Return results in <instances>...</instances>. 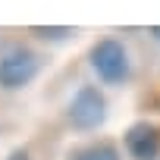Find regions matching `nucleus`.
I'll return each mask as SVG.
<instances>
[{
	"instance_id": "nucleus-1",
	"label": "nucleus",
	"mask_w": 160,
	"mask_h": 160,
	"mask_svg": "<svg viewBox=\"0 0 160 160\" xmlns=\"http://www.w3.org/2000/svg\"><path fill=\"white\" fill-rule=\"evenodd\" d=\"M91 66L98 69V75L104 78V82H122V78L129 75V57H126V47L113 38H104L94 44L91 50Z\"/></svg>"
},
{
	"instance_id": "nucleus-2",
	"label": "nucleus",
	"mask_w": 160,
	"mask_h": 160,
	"mask_svg": "<svg viewBox=\"0 0 160 160\" xmlns=\"http://www.w3.org/2000/svg\"><path fill=\"white\" fill-rule=\"evenodd\" d=\"M107 116V104H104V94L91 85H85L69 104V119L78 126V129H94L101 126Z\"/></svg>"
},
{
	"instance_id": "nucleus-3",
	"label": "nucleus",
	"mask_w": 160,
	"mask_h": 160,
	"mask_svg": "<svg viewBox=\"0 0 160 160\" xmlns=\"http://www.w3.org/2000/svg\"><path fill=\"white\" fill-rule=\"evenodd\" d=\"M38 72V60L28 50H13L0 60V85L3 88H22Z\"/></svg>"
},
{
	"instance_id": "nucleus-4",
	"label": "nucleus",
	"mask_w": 160,
	"mask_h": 160,
	"mask_svg": "<svg viewBox=\"0 0 160 160\" xmlns=\"http://www.w3.org/2000/svg\"><path fill=\"white\" fill-rule=\"evenodd\" d=\"M126 148L135 160H154L160 151V132L148 122H135L126 132Z\"/></svg>"
},
{
	"instance_id": "nucleus-5",
	"label": "nucleus",
	"mask_w": 160,
	"mask_h": 160,
	"mask_svg": "<svg viewBox=\"0 0 160 160\" xmlns=\"http://www.w3.org/2000/svg\"><path fill=\"white\" fill-rule=\"evenodd\" d=\"M72 160H119V154L113 144H91L85 151H78Z\"/></svg>"
},
{
	"instance_id": "nucleus-6",
	"label": "nucleus",
	"mask_w": 160,
	"mask_h": 160,
	"mask_svg": "<svg viewBox=\"0 0 160 160\" xmlns=\"http://www.w3.org/2000/svg\"><path fill=\"white\" fill-rule=\"evenodd\" d=\"M35 35H44V38H63V35H69V28H32Z\"/></svg>"
},
{
	"instance_id": "nucleus-7",
	"label": "nucleus",
	"mask_w": 160,
	"mask_h": 160,
	"mask_svg": "<svg viewBox=\"0 0 160 160\" xmlns=\"http://www.w3.org/2000/svg\"><path fill=\"white\" fill-rule=\"evenodd\" d=\"M10 160H32V157H28V151H13Z\"/></svg>"
},
{
	"instance_id": "nucleus-8",
	"label": "nucleus",
	"mask_w": 160,
	"mask_h": 160,
	"mask_svg": "<svg viewBox=\"0 0 160 160\" xmlns=\"http://www.w3.org/2000/svg\"><path fill=\"white\" fill-rule=\"evenodd\" d=\"M151 32H154V35H157V38H160V25H154V28H151Z\"/></svg>"
}]
</instances>
